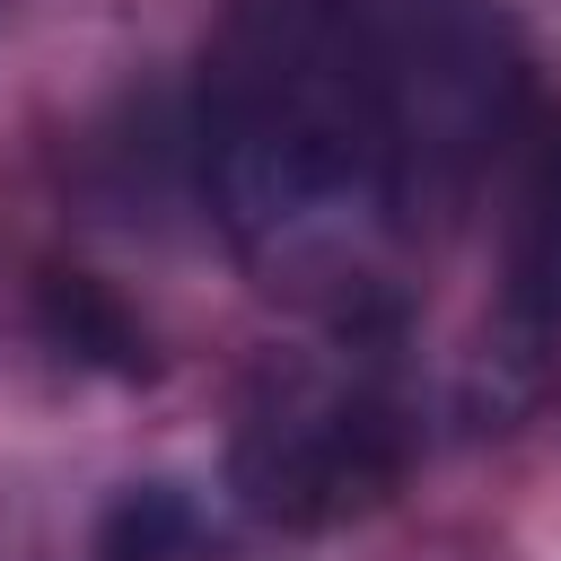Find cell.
Segmentation results:
<instances>
[{
	"instance_id": "cell-1",
	"label": "cell",
	"mask_w": 561,
	"mask_h": 561,
	"mask_svg": "<svg viewBox=\"0 0 561 561\" xmlns=\"http://www.w3.org/2000/svg\"><path fill=\"white\" fill-rule=\"evenodd\" d=\"M508 114L517 53L482 0H237L202 53L193 167L272 289L377 307V245L456 202Z\"/></svg>"
},
{
	"instance_id": "cell-2",
	"label": "cell",
	"mask_w": 561,
	"mask_h": 561,
	"mask_svg": "<svg viewBox=\"0 0 561 561\" xmlns=\"http://www.w3.org/2000/svg\"><path fill=\"white\" fill-rule=\"evenodd\" d=\"M412 394L377 307H342V333L254 377L228 447V482L263 526H333L386 500L412 465Z\"/></svg>"
},
{
	"instance_id": "cell-3",
	"label": "cell",
	"mask_w": 561,
	"mask_h": 561,
	"mask_svg": "<svg viewBox=\"0 0 561 561\" xmlns=\"http://www.w3.org/2000/svg\"><path fill=\"white\" fill-rule=\"evenodd\" d=\"M35 324H44V342H53L61 359H79V368H105V377H140V368H149L140 316H131L105 280H88V272H44Z\"/></svg>"
},
{
	"instance_id": "cell-4",
	"label": "cell",
	"mask_w": 561,
	"mask_h": 561,
	"mask_svg": "<svg viewBox=\"0 0 561 561\" xmlns=\"http://www.w3.org/2000/svg\"><path fill=\"white\" fill-rule=\"evenodd\" d=\"M193 500L175 491V482H140V491H123L114 508H105V526H96V561H184V543H193Z\"/></svg>"
},
{
	"instance_id": "cell-5",
	"label": "cell",
	"mask_w": 561,
	"mask_h": 561,
	"mask_svg": "<svg viewBox=\"0 0 561 561\" xmlns=\"http://www.w3.org/2000/svg\"><path fill=\"white\" fill-rule=\"evenodd\" d=\"M517 307L561 333V149H552V167L526 202V228H517Z\"/></svg>"
}]
</instances>
